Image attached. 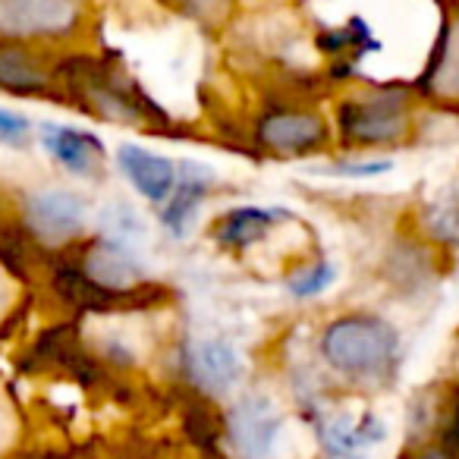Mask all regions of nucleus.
I'll use <instances>...</instances> for the list:
<instances>
[{"label": "nucleus", "instance_id": "obj_1", "mask_svg": "<svg viewBox=\"0 0 459 459\" xmlns=\"http://www.w3.org/2000/svg\"><path fill=\"white\" fill-rule=\"evenodd\" d=\"M396 331L381 318L356 315V318L333 321L321 340V352L333 368L346 375H371L396 356Z\"/></svg>", "mask_w": 459, "mask_h": 459}, {"label": "nucleus", "instance_id": "obj_2", "mask_svg": "<svg viewBox=\"0 0 459 459\" xmlns=\"http://www.w3.org/2000/svg\"><path fill=\"white\" fill-rule=\"evenodd\" d=\"M277 428H281V419L262 396L243 400L230 415V440L243 459H268L274 450Z\"/></svg>", "mask_w": 459, "mask_h": 459}, {"label": "nucleus", "instance_id": "obj_3", "mask_svg": "<svg viewBox=\"0 0 459 459\" xmlns=\"http://www.w3.org/2000/svg\"><path fill=\"white\" fill-rule=\"evenodd\" d=\"M39 139H41V148H45L60 167L76 173V177H98V173H101L104 145L91 133L45 123V126L39 129Z\"/></svg>", "mask_w": 459, "mask_h": 459}, {"label": "nucleus", "instance_id": "obj_4", "mask_svg": "<svg viewBox=\"0 0 459 459\" xmlns=\"http://www.w3.org/2000/svg\"><path fill=\"white\" fill-rule=\"evenodd\" d=\"M117 164L129 177V183L135 186V192L154 204H164L170 198L173 186H177V164L170 158H164V154H152L145 148L123 145L117 152Z\"/></svg>", "mask_w": 459, "mask_h": 459}, {"label": "nucleus", "instance_id": "obj_5", "mask_svg": "<svg viewBox=\"0 0 459 459\" xmlns=\"http://www.w3.org/2000/svg\"><path fill=\"white\" fill-rule=\"evenodd\" d=\"M239 371V356L227 340H202L198 346L189 350V375L198 387L211 390V394H223L237 384Z\"/></svg>", "mask_w": 459, "mask_h": 459}, {"label": "nucleus", "instance_id": "obj_6", "mask_svg": "<svg viewBox=\"0 0 459 459\" xmlns=\"http://www.w3.org/2000/svg\"><path fill=\"white\" fill-rule=\"evenodd\" d=\"M406 126V117H403V101L394 98H377V101H362L352 110H346V129L350 135L362 142H381L394 139Z\"/></svg>", "mask_w": 459, "mask_h": 459}, {"label": "nucleus", "instance_id": "obj_7", "mask_svg": "<svg viewBox=\"0 0 459 459\" xmlns=\"http://www.w3.org/2000/svg\"><path fill=\"white\" fill-rule=\"evenodd\" d=\"M179 170H183V177H177V186H173L170 198H167L164 208H160V221H164L167 230L177 233V237L186 230L189 217L195 214L198 202H202V195L208 192V186L214 183L211 170H204V167H198V164H183Z\"/></svg>", "mask_w": 459, "mask_h": 459}, {"label": "nucleus", "instance_id": "obj_8", "mask_svg": "<svg viewBox=\"0 0 459 459\" xmlns=\"http://www.w3.org/2000/svg\"><path fill=\"white\" fill-rule=\"evenodd\" d=\"M262 139L274 152L299 154L325 139V126H321L318 117H308V114H277L271 120H264Z\"/></svg>", "mask_w": 459, "mask_h": 459}, {"label": "nucleus", "instance_id": "obj_9", "mask_svg": "<svg viewBox=\"0 0 459 459\" xmlns=\"http://www.w3.org/2000/svg\"><path fill=\"white\" fill-rule=\"evenodd\" d=\"M321 437H325L331 453L346 456V459H359V453L371 450V446L384 440V425L375 415H365L362 421L340 419V421H333L327 431H321Z\"/></svg>", "mask_w": 459, "mask_h": 459}, {"label": "nucleus", "instance_id": "obj_10", "mask_svg": "<svg viewBox=\"0 0 459 459\" xmlns=\"http://www.w3.org/2000/svg\"><path fill=\"white\" fill-rule=\"evenodd\" d=\"M271 211H262V208H239V211H230L227 221H223V233L221 237L233 246H249L252 239H258L264 233L271 221Z\"/></svg>", "mask_w": 459, "mask_h": 459}, {"label": "nucleus", "instance_id": "obj_11", "mask_svg": "<svg viewBox=\"0 0 459 459\" xmlns=\"http://www.w3.org/2000/svg\"><path fill=\"white\" fill-rule=\"evenodd\" d=\"M95 277L101 283H133L135 277H139V268H135V262L123 249L104 246V249L98 252Z\"/></svg>", "mask_w": 459, "mask_h": 459}, {"label": "nucleus", "instance_id": "obj_12", "mask_svg": "<svg viewBox=\"0 0 459 459\" xmlns=\"http://www.w3.org/2000/svg\"><path fill=\"white\" fill-rule=\"evenodd\" d=\"M39 214L45 217V223L54 233H70L73 227H79L82 221V208L76 198L70 195H51L45 202H39Z\"/></svg>", "mask_w": 459, "mask_h": 459}, {"label": "nucleus", "instance_id": "obj_13", "mask_svg": "<svg viewBox=\"0 0 459 459\" xmlns=\"http://www.w3.org/2000/svg\"><path fill=\"white\" fill-rule=\"evenodd\" d=\"M333 281H337V268L331 262H318L306 274H296L293 281H287V287L296 299H312V296H321L325 290H331Z\"/></svg>", "mask_w": 459, "mask_h": 459}, {"label": "nucleus", "instance_id": "obj_14", "mask_svg": "<svg viewBox=\"0 0 459 459\" xmlns=\"http://www.w3.org/2000/svg\"><path fill=\"white\" fill-rule=\"evenodd\" d=\"M32 133L35 129H32V120H29V117L0 108V142H4V145L26 148L29 142H32Z\"/></svg>", "mask_w": 459, "mask_h": 459}, {"label": "nucleus", "instance_id": "obj_15", "mask_svg": "<svg viewBox=\"0 0 459 459\" xmlns=\"http://www.w3.org/2000/svg\"><path fill=\"white\" fill-rule=\"evenodd\" d=\"M390 160H356V164H333V173H343V177H377V173L390 170Z\"/></svg>", "mask_w": 459, "mask_h": 459}, {"label": "nucleus", "instance_id": "obj_16", "mask_svg": "<svg viewBox=\"0 0 459 459\" xmlns=\"http://www.w3.org/2000/svg\"><path fill=\"white\" fill-rule=\"evenodd\" d=\"M453 440H459V419H456V425H453Z\"/></svg>", "mask_w": 459, "mask_h": 459}, {"label": "nucleus", "instance_id": "obj_17", "mask_svg": "<svg viewBox=\"0 0 459 459\" xmlns=\"http://www.w3.org/2000/svg\"><path fill=\"white\" fill-rule=\"evenodd\" d=\"M425 459H444V456H440V453H428Z\"/></svg>", "mask_w": 459, "mask_h": 459}]
</instances>
